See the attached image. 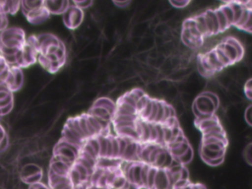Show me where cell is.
<instances>
[{"instance_id": "cell-42", "label": "cell", "mask_w": 252, "mask_h": 189, "mask_svg": "<svg viewBox=\"0 0 252 189\" xmlns=\"http://www.w3.org/2000/svg\"><path fill=\"white\" fill-rule=\"evenodd\" d=\"M157 112H158V100H157V99H153L152 111H151V114H150V116L148 117V119H147L146 121L149 122V123H153L154 120H155V118H156Z\"/></svg>"}, {"instance_id": "cell-39", "label": "cell", "mask_w": 252, "mask_h": 189, "mask_svg": "<svg viewBox=\"0 0 252 189\" xmlns=\"http://www.w3.org/2000/svg\"><path fill=\"white\" fill-rule=\"evenodd\" d=\"M152 104H153V99H152V98H150V99L148 100V102H147L146 106L144 107V109L140 112L141 116H142L145 120H147V119H148V117H149V116H150V114H151V111H152Z\"/></svg>"}, {"instance_id": "cell-9", "label": "cell", "mask_w": 252, "mask_h": 189, "mask_svg": "<svg viewBox=\"0 0 252 189\" xmlns=\"http://www.w3.org/2000/svg\"><path fill=\"white\" fill-rule=\"evenodd\" d=\"M220 42H224V43H226V44L232 46V47L235 49V51H236L237 55L239 56V58H240V59L243 58L244 47H243V44H242L238 39H236V38L233 37V36H226V37L222 38V40H221Z\"/></svg>"}, {"instance_id": "cell-4", "label": "cell", "mask_w": 252, "mask_h": 189, "mask_svg": "<svg viewBox=\"0 0 252 189\" xmlns=\"http://www.w3.org/2000/svg\"><path fill=\"white\" fill-rule=\"evenodd\" d=\"M39 173H43L42 167L33 162H30V163L23 164L21 166L20 171H19V178L23 183H26V181L28 179H30L31 177L35 176Z\"/></svg>"}, {"instance_id": "cell-18", "label": "cell", "mask_w": 252, "mask_h": 189, "mask_svg": "<svg viewBox=\"0 0 252 189\" xmlns=\"http://www.w3.org/2000/svg\"><path fill=\"white\" fill-rule=\"evenodd\" d=\"M9 147V136L4 125L0 123V153L7 150Z\"/></svg>"}, {"instance_id": "cell-49", "label": "cell", "mask_w": 252, "mask_h": 189, "mask_svg": "<svg viewBox=\"0 0 252 189\" xmlns=\"http://www.w3.org/2000/svg\"><path fill=\"white\" fill-rule=\"evenodd\" d=\"M244 118L249 126L252 125V106L248 105L244 110Z\"/></svg>"}, {"instance_id": "cell-33", "label": "cell", "mask_w": 252, "mask_h": 189, "mask_svg": "<svg viewBox=\"0 0 252 189\" xmlns=\"http://www.w3.org/2000/svg\"><path fill=\"white\" fill-rule=\"evenodd\" d=\"M156 84H157V87H158V91H159V93H160L161 95L166 92V90L168 89V87L171 85V83H170L167 79L158 80V83H156Z\"/></svg>"}, {"instance_id": "cell-32", "label": "cell", "mask_w": 252, "mask_h": 189, "mask_svg": "<svg viewBox=\"0 0 252 189\" xmlns=\"http://www.w3.org/2000/svg\"><path fill=\"white\" fill-rule=\"evenodd\" d=\"M155 127H156V130H157L156 144L157 145L163 144V125L160 124V123H158V124H155Z\"/></svg>"}, {"instance_id": "cell-45", "label": "cell", "mask_w": 252, "mask_h": 189, "mask_svg": "<svg viewBox=\"0 0 252 189\" xmlns=\"http://www.w3.org/2000/svg\"><path fill=\"white\" fill-rule=\"evenodd\" d=\"M114 32H115V28H114V25H113V24L107 23V24L104 26V34L106 35L107 39H110V38L113 36Z\"/></svg>"}, {"instance_id": "cell-7", "label": "cell", "mask_w": 252, "mask_h": 189, "mask_svg": "<svg viewBox=\"0 0 252 189\" xmlns=\"http://www.w3.org/2000/svg\"><path fill=\"white\" fill-rule=\"evenodd\" d=\"M154 189H171L165 169L158 168L155 177Z\"/></svg>"}, {"instance_id": "cell-3", "label": "cell", "mask_w": 252, "mask_h": 189, "mask_svg": "<svg viewBox=\"0 0 252 189\" xmlns=\"http://www.w3.org/2000/svg\"><path fill=\"white\" fill-rule=\"evenodd\" d=\"M22 13L26 17L27 21L32 25H40L45 23L50 15L44 6L32 10H22Z\"/></svg>"}, {"instance_id": "cell-21", "label": "cell", "mask_w": 252, "mask_h": 189, "mask_svg": "<svg viewBox=\"0 0 252 189\" xmlns=\"http://www.w3.org/2000/svg\"><path fill=\"white\" fill-rule=\"evenodd\" d=\"M226 19V22H227V25L228 27L232 26L233 25V13H232V10L229 6V3H224L222 6L220 7Z\"/></svg>"}, {"instance_id": "cell-11", "label": "cell", "mask_w": 252, "mask_h": 189, "mask_svg": "<svg viewBox=\"0 0 252 189\" xmlns=\"http://www.w3.org/2000/svg\"><path fill=\"white\" fill-rule=\"evenodd\" d=\"M219 45H220V48L223 50L224 54L228 57V59L230 60V62H231L232 64L241 60V59L239 58V56L237 55L235 49H234L232 46H230V45H228V44H226V43H224V42H220V43H219Z\"/></svg>"}, {"instance_id": "cell-8", "label": "cell", "mask_w": 252, "mask_h": 189, "mask_svg": "<svg viewBox=\"0 0 252 189\" xmlns=\"http://www.w3.org/2000/svg\"><path fill=\"white\" fill-rule=\"evenodd\" d=\"M205 57H206L207 61L209 62L210 66L212 67V69L216 72V74L221 72V71L224 69V67L222 66V64H221V63L220 62V60L218 59V57H217V55H216L214 49H212V50H210L209 52L205 53Z\"/></svg>"}, {"instance_id": "cell-59", "label": "cell", "mask_w": 252, "mask_h": 189, "mask_svg": "<svg viewBox=\"0 0 252 189\" xmlns=\"http://www.w3.org/2000/svg\"><path fill=\"white\" fill-rule=\"evenodd\" d=\"M180 179H183V180H189V172L187 170L186 167H182L181 171H180Z\"/></svg>"}, {"instance_id": "cell-13", "label": "cell", "mask_w": 252, "mask_h": 189, "mask_svg": "<svg viewBox=\"0 0 252 189\" xmlns=\"http://www.w3.org/2000/svg\"><path fill=\"white\" fill-rule=\"evenodd\" d=\"M88 115H92V116H95V117H100L103 118L105 120H110L111 115L108 113L107 109L101 106H92L89 110V114Z\"/></svg>"}, {"instance_id": "cell-36", "label": "cell", "mask_w": 252, "mask_h": 189, "mask_svg": "<svg viewBox=\"0 0 252 189\" xmlns=\"http://www.w3.org/2000/svg\"><path fill=\"white\" fill-rule=\"evenodd\" d=\"M162 116H163V101L162 100H158V112H157L156 118H155L153 123H155V124L160 123V121L162 119Z\"/></svg>"}, {"instance_id": "cell-50", "label": "cell", "mask_w": 252, "mask_h": 189, "mask_svg": "<svg viewBox=\"0 0 252 189\" xmlns=\"http://www.w3.org/2000/svg\"><path fill=\"white\" fill-rule=\"evenodd\" d=\"M171 129L170 127L166 126V125H163V143L167 144L169 143V141L171 140Z\"/></svg>"}, {"instance_id": "cell-26", "label": "cell", "mask_w": 252, "mask_h": 189, "mask_svg": "<svg viewBox=\"0 0 252 189\" xmlns=\"http://www.w3.org/2000/svg\"><path fill=\"white\" fill-rule=\"evenodd\" d=\"M242 4V3H241ZM243 6V5H242ZM252 14V12H251V9H248V8H246V7H244L243 6V11H242V14H241V16H240V19H239V21L237 22V24L235 25V27H237V28H239V29H241L244 25H245V23L247 22V20H248V18L250 17V15Z\"/></svg>"}, {"instance_id": "cell-61", "label": "cell", "mask_w": 252, "mask_h": 189, "mask_svg": "<svg viewBox=\"0 0 252 189\" xmlns=\"http://www.w3.org/2000/svg\"><path fill=\"white\" fill-rule=\"evenodd\" d=\"M193 189H200L199 183H198V184H193Z\"/></svg>"}, {"instance_id": "cell-28", "label": "cell", "mask_w": 252, "mask_h": 189, "mask_svg": "<svg viewBox=\"0 0 252 189\" xmlns=\"http://www.w3.org/2000/svg\"><path fill=\"white\" fill-rule=\"evenodd\" d=\"M207 14L210 16L212 23H213V27H214V35L220 33V28H219V23H218V19L215 13V9H207L206 10Z\"/></svg>"}, {"instance_id": "cell-22", "label": "cell", "mask_w": 252, "mask_h": 189, "mask_svg": "<svg viewBox=\"0 0 252 189\" xmlns=\"http://www.w3.org/2000/svg\"><path fill=\"white\" fill-rule=\"evenodd\" d=\"M97 141L99 144V158H105L106 155V147H107V136H103V135H98L97 137Z\"/></svg>"}, {"instance_id": "cell-30", "label": "cell", "mask_w": 252, "mask_h": 189, "mask_svg": "<svg viewBox=\"0 0 252 189\" xmlns=\"http://www.w3.org/2000/svg\"><path fill=\"white\" fill-rule=\"evenodd\" d=\"M201 132L204 136V135H211V134H216V133H222V132H224V130H223L222 125L220 123V124L212 126V127H209V128H207V129H205Z\"/></svg>"}, {"instance_id": "cell-27", "label": "cell", "mask_w": 252, "mask_h": 189, "mask_svg": "<svg viewBox=\"0 0 252 189\" xmlns=\"http://www.w3.org/2000/svg\"><path fill=\"white\" fill-rule=\"evenodd\" d=\"M150 164L148 163H143L141 167V172H140V179H141V184L143 188H147V178H148V171L150 168Z\"/></svg>"}, {"instance_id": "cell-56", "label": "cell", "mask_w": 252, "mask_h": 189, "mask_svg": "<svg viewBox=\"0 0 252 189\" xmlns=\"http://www.w3.org/2000/svg\"><path fill=\"white\" fill-rule=\"evenodd\" d=\"M172 159H173L172 156H171V155L169 154V152L167 151V154H166V157H165V159H164V162H163L161 168H162V169H167V168H169V166H170V164H171V162H172Z\"/></svg>"}, {"instance_id": "cell-15", "label": "cell", "mask_w": 252, "mask_h": 189, "mask_svg": "<svg viewBox=\"0 0 252 189\" xmlns=\"http://www.w3.org/2000/svg\"><path fill=\"white\" fill-rule=\"evenodd\" d=\"M3 7L7 15H15L21 9V1H4Z\"/></svg>"}, {"instance_id": "cell-2", "label": "cell", "mask_w": 252, "mask_h": 189, "mask_svg": "<svg viewBox=\"0 0 252 189\" xmlns=\"http://www.w3.org/2000/svg\"><path fill=\"white\" fill-rule=\"evenodd\" d=\"M3 84L6 86L9 92L15 93L18 92L24 84V73L21 68L17 66L10 65L5 77Z\"/></svg>"}, {"instance_id": "cell-17", "label": "cell", "mask_w": 252, "mask_h": 189, "mask_svg": "<svg viewBox=\"0 0 252 189\" xmlns=\"http://www.w3.org/2000/svg\"><path fill=\"white\" fill-rule=\"evenodd\" d=\"M215 13H216V16H217V19H218V23H219V28H220V32H225L229 27L227 25V22H226V19L221 11V9L219 7L217 9H215Z\"/></svg>"}, {"instance_id": "cell-34", "label": "cell", "mask_w": 252, "mask_h": 189, "mask_svg": "<svg viewBox=\"0 0 252 189\" xmlns=\"http://www.w3.org/2000/svg\"><path fill=\"white\" fill-rule=\"evenodd\" d=\"M87 119H88L89 123L91 124V126L93 127V129L94 130L95 134H96V135H99V134L102 132V129H101V127L99 126V124L97 123L96 119H95L94 116H92V115H87Z\"/></svg>"}, {"instance_id": "cell-10", "label": "cell", "mask_w": 252, "mask_h": 189, "mask_svg": "<svg viewBox=\"0 0 252 189\" xmlns=\"http://www.w3.org/2000/svg\"><path fill=\"white\" fill-rule=\"evenodd\" d=\"M201 157L204 159V161H207L208 159H212V158H216L219 157H224V153L225 150H221V151H212L207 149L206 147L202 146L201 147Z\"/></svg>"}, {"instance_id": "cell-58", "label": "cell", "mask_w": 252, "mask_h": 189, "mask_svg": "<svg viewBox=\"0 0 252 189\" xmlns=\"http://www.w3.org/2000/svg\"><path fill=\"white\" fill-rule=\"evenodd\" d=\"M116 8H120V9H124L126 7H128L129 4H131V1H114L112 2Z\"/></svg>"}, {"instance_id": "cell-16", "label": "cell", "mask_w": 252, "mask_h": 189, "mask_svg": "<svg viewBox=\"0 0 252 189\" xmlns=\"http://www.w3.org/2000/svg\"><path fill=\"white\" fill-rule=\"evenodd\" d=\"M228 3L233 13V26H235L240 19V16L243 11V6L241 2H228Z\"/></svg>"}, {"instance_id": "cell-6", "label": "cell", "mask_w": 252, "mask_h": 189, "mask_svg": "<svg viewBox=\"0 0 252 189\" xmlns=\"http://www.w3.org/2000/svg\"><path fill=\"white\" fill-rule=\"evenodd\" d=\"M43 6L49 14H63L69 8L68 1H43Z\"/></svg>"}, {"instance_id": "cell-54", "label": "cell", "mask_w": 252, "mask_h": 189, "mask_svg": "<svg viewBox=\"0 0 252 189\" xmlns=\"http://www.w3.org/2000/svg\"><path fill=\"white\" fill-rule=\"evenodd\" d=\"M118 142H119V155H118V158H122L123 153H124L125 148H126V145H127V142L125 141V139L123 137L118 138Z\"/></svg>"}, {"instance_id": "cell-48", "label": "cell", "mask_w": 252, "mask_h": 189, "mask_svg": "<svg viewBox=\"0 0 252 189\" xmlns=\"http://www.w3.org/2000/svg\"><path fill=\"white\" fill-rule=\"evenodd\" d=\"M9 66L10 65L7 63L5 58L0 54V79L4 76V74L6 73V71L9 68Z\"/></svg>"}, {"instance_id": "cell-35", "label": "cell", "mask_w": 252, "mask_h": 189, "mask_svg": "<svg viewBox=\"0 0 252 189\" xmlns=\"http://www.w3.org/2000/svg\"><path fill=\"white\" fill-rule=\"evenodd\" d=\"M162 149H163V148H161L159 145H155L154 149L152 150V152H151V154H150V156H149L148 164H150V165H153V164H154L157 156L158 155V153H159Z\"/></svg>"}, {"instance_id": "cell-57", "label": "cell", "mask_w": 252, "mask_h": 189, "mask_svg": "<svg viewBox=\"0 0 252 189\" xmlns=\"http://www.w3.org/2000/svg\"><path fill=\"white\" fill-rule=\"evenodd\" d=\"M105 158H112V143H111V138L110 136L107 137V147H106V155Z\"/></svg>"}, {"instance_id": "cell-60", "label": "cell", "mask_w": 252, "mask_h": 189, "mask_svg": "<svg viewBox=\"0 0 252 189\" xmlns=\"http://www.w3.org/2000/svg\"><path fill=\"white\" fill-rule=\"evenodd\" d=\"M192 185H193V184H191V183L189 182L187 185H185V186H183V187H179V188H177V187H172L171 189H192Z\"/></svg>"}, {"instance_id": "cell-31", "label": "cell", "mask_w": 252, "mask_h": 189, "mask_svg": "<svg viewBox=\"0 0 252 189\" xmlns=\"http://www.w3.org/2000/svg\"><path fill=\"white\" fill-rule=\"evenodd\" d=\"M202 94L205 95L206 97H208L211 100V102L213 103V105H214L216 110L220 107V99H219V97H218V95L216 94L211 93V92H203Z\"/></svg>"}, {"instance_id": "cell-40", "label": "cell", "mask_w": 252, "mask_h": 189, "mask_svg": "<svg viewBox=\"0 0 252 189\" xmlns=\"http://www.w3.org/2000/svg\"><path fill=\"white\" fill-rule=\"evenodd\" d=\"M112 143V158H117L119 155V142L117 137H110Z\"/></svg>"}, {"instance_id": "cell-55", "label": "cell", "mask_w": 252, "mask_h": 189, "mask_svg": "<svg viewBox=\"0 0 252 189\" xmlns=\"http://www.w3.org/2000/svg\"><path fill=\"white\" fill-rule=\"evenodd\" d=\"M251 149H252V145L251 144H249L247 147H246V150L244 151V154H243V156H244V158H246V160H247V162L249 163V164H251V161H252V156H251Z\"/></svg>"}, {"instance_id": "cell-44", "label": "cell", "mask_w": 252, "mask_h": 189, "mask_svg": "<svg viewBox=\"0 0 252 189\" xmlns=\"http://www.w3.org/2000/svg\"><path fill=\"white\" fill-rule=\"evenodd\" d=\"M70 120H71V123H72L74 129L76 130V132L80 135V137H81L83 140H85L86 137H85V135H84V133H83V131H82V129H81V127H80L79 118L76 117V118H72V119H70Z\"/></svg>"}, {"instance_id": "cell-12", "label": "cell", "mask_w": 252, "mask_h": 189, "mask_svg": "<svg viewBox=\"0 0 252 189\" xmlns=\"http://www.w3.org/2000/svg\"><path fill=\"white\" fill-rule=\"evenodd\" d=\"M195 22H196V29L198 30V32L201 33V35L204 37L209 36L208 33V30H207V26L205 23V18H204V13L203 14H199L193 17Z\"/></svg>"}, {"instance_id": "cell-29", "label": "cell", "mask_w": 252, "mask_h": 189, "mask_svg": "<svg viewBox=\"0 0 252 189\" xmlns=\"http://www.w3.org/2000/svg\"><path fill=\"white\" fill-rule=\"evenodd\" d=\"M142 124V136L140 141L142 142H150V128L149 123L147 121H141Z\"/></svg>"}, {"instance_id": "cell-24", "label": "cell", "mask_w": 252, "mask_h": 189, "mask_svg": "<svg viewBox=\"0 0 252 189\" xmlns=\"http://www.w3.org/2000/svg\"><path fill=\"white\" fill-rule=\"evenodd\" d=\"M192 158H193V150L191 149V147L182 156H180L179 158H176V159L178 160V162L181 165L189 163L192 160Z\"/></svg>"}, {"instance_id": "cell-23", "label": "cell", "mask_w": 252, "mask_h": 189, "mask_svg": "<svg viewBox=\"0 0 252 189\" xmlns=\"http://www.w3.org/2000/svg\"><path fill=\"white\" fill-rule=\"evenodd\" d=\"M4 1H0V32L8 28V17L4 11Z\"/></svg>"}, {"instance_id": "cell-20", "label": "cell", "mask_w": 252, "mask_h": 189, "mask_svg": "<svg viewBox=\"0 0 252 189\" xmlns=\"http://www.w3.org/2000/svg\"><path fill=\"white\" fill-rule=\"evenodd\" d=\"M214 50H215V53H216L218 59L220 60V62L222 64V66H223L224 68L227 67V66H229V65H232V63L230 62V60L228 59V57L224 54L223 50L220 48V46L219 44L214 48Z\"/></svg>"}, {"instance_id": "cell-62", "label": "cell", "mask_w": 252, "mask_h": 189, "mask_svg": "<svg viewBox=\"0 0 252 189\" xmlns=\"http://www.w3.org/2000/svg\"><path fill=\"white\" fill-rule=\"evenodd\" d=\"M199 186H200V189H207L203 184H200V183H199Z\"/></svg>"}, {"instance_id": "cell-5", "label": "cell", "mask_w": 252, "mask_h": 189, "mask_svg": "<svg viewBox=\"0 0 252 189\" xmlns=\"http://www.w3.org/2000/svg\"><path fill=\"white\" fill-rule=\"evenodd\" d=\"M193 104L199 109L201 113H209V114H215V107L211 100L203 95L202 94H199L193 101Z\"/></svg>"}, {"instance_id": "cell-53", "label": "cell", "mask_w": 252, "mask_h": 189, "mask_svg": "<svg viewBox=\"0 0 252 189\" xmlns=\"http://www.w3.org/2000/svg\"><path fill=\"white\" fill-rule=\"evenodd\" d=\"M149 128H150V142H155L156 143V140H157V130H156L155 124L154 123H149Z\"/></svg>"}, {"instance_id": "cell-46", "label": "cell", "mask_w": 252, "mask_h": 189, "mask_svg": "<svg viewBox=\"0 0 252 189\" xmlns=\"http://www.w3.org/2000/svg\"><path fill=\"white\" fill-rule=\"evenodd\" d=\"M88 143L90 144V146L93 148V150L94 151L97 158L99 157V144H98V141H97V138L96 137H94V138H91Z\"/></svg>"}, {"instance_id": "cell-43", "label": "cell", "mask_w": 252, "mask_h": 189, "mask_svg": "<svg viewBox=\"0 0 252 189\" xmlns=\"http://www.w3.org/2000/svg\"><path fill=\"white\" fill-rule=\"evenodd\" d=\"M169 4L172 8L174 9H184L186 8L190 2L189 1H176V0H171L169 1Z\"/></svg>"}, {"instance_id": "cell-51", "label": "cell", "mask_w": 252, "mask_h": 189, "mask_svg": "<svg viewBox=\"0 0 252 189\" xmlns=\"http://www.w3.org/2000/svg\"><path fill=\"white\" fill-rule=\"evenodd\" d=\"M224 159V157H219V158H212V159H208L207 161H205L208 165H212V166H218L220 164L222 163Z\"/></svg>"}, {"instance_id": "cell-25", "label": "cell", "mask_w": 252, "mask_h": 189, "mask_svg": "<svg viewBox=\"0 0 252 189\" xmlns=\"http://www.w3.org/2000/svg\"><path fill=\"white\" fill-rule=\"evenodd\" d=\"M158 168L151 165L148 171V178H147V188L146 189H154V183H155V177L157 173Z\"/></svg>"}, {"instance_id": "cell-41", "label": "cell", "mask_w": 252, "mask_h": 189, "mask_svg": "<svg viewBox=\"0 0 252 189\" xmlns=\"http://www.w3.org/2000/svg\"><path fill=\"white\" fill-rule=\"evenodd\" d=\"M137 120V115H114L113 122H119V121H133L135 122Z\"/></svg>"}, {"instance_id": "cell-38", "label": "cell", "mask_w": 252, "mask_h": 189, "mask_svg": "<svg viewBox=\"0 0 252 189\" xmlns=\"http://www.w3.org/2000/svg\"><path fill=\"white\" fill-rule=\"evenodd\" d=\"M79 124H80V127H81L86 139L91 137L90 134H89L88 128H87V115H82V116L79 117Z\"/></svg>"}, {"instance_id": "cell-37", "label": "cell", "mask_w": 252, "mask_h": 189, "mask_svg": "<svg viewBox=\"0 0 252 189\" xmlns=\"http://www.w3.org/2000/svg\"><path fill=\"white\" fill-rule=\"evenodd\" d=\"M149 99H150V96L148 94H145V95H143L141 98H139L137 100V102H136V110H137V112H141L144 109V107L146 106V104H147Z\"/></svg>"}, {"instance_id": "cell-1", "label": "cell", "mask_w": 252, "mask_h": 189, "mask_svg": "<svg viewBox=\"0 0 252 189\" xmlns=\"http://www.w3.org/2000/svg\"><path fill=\"white\" fill-rule=\"evenodd\" d=\"M25 31L18 27L7 28L0 32V54L9 65H14V56L26 43Z\"/></svg>"}, {"instance_id": "cell-19", "label": "cell", "mask_w": 252, "mask_h": 189, "mask_svg": "<svg viewBox=\"0 0 252 189\" xmlns=\"http://www.w3.org/2000/svg\"><path fill=\"white\" fill-rule=\"evenodd\" d=\"M190 148V144L188 142V140L186 139L185 141H183L179 147H177L176 149L173 150H169V154L172 156V158H179L180 156H182L188 149Z\"/></svg>"}, {"instance_id": "cell-14", "label": "cell", "mask_w": 252, "mask_h": 189, "mask_svg": "<svg viewBox=\"0 0 252 189\" xmlns=\"http://www.w3.org/2000/svg\"><path fill=\"white\" fill-rule=\"evenodd\" d=\"M220 119L214 114L213 116H211L210 118H207V119H204V120H201V121H198L196 122L198 128L203 131L209 127H212L214 125H217V124H220Z\"/></svg>"}, {"instance_id": "cell-47", "label": "cell", "mask_w": 252, "mask_h": 189, "mask_svg": "<svg viewBox=\"0 0 252 189\" xmlns=\"http://www.w3.org/2000/svg\"><path fill=\"white\" fill-rule=\"evenodd\" d=\"M94 4L93 1H90V0H85V1H76L74 2V5L80 9V10H83V9H88V8H91V6Z\"/></svg>"}, {"instance_id": "cell-52", "label": "cell", "mask_w": 252, "mask_h": 189, "mask_svg": "<svg viewBox=\"0 0 252 189\" xmlns=\"http://www.w3.org/2000/svg\"><path fill=\"white\" fill-rule=\"evenodd\" d=\"M82 151H83V152H85L86 154H88L89 156H91L92 158H94L97 159V157H96V155H95L94 151L93 150V148L90 146V144H89L88 142L84 145V148H83V150H82Z\"/></svg>"}]
</instances>
